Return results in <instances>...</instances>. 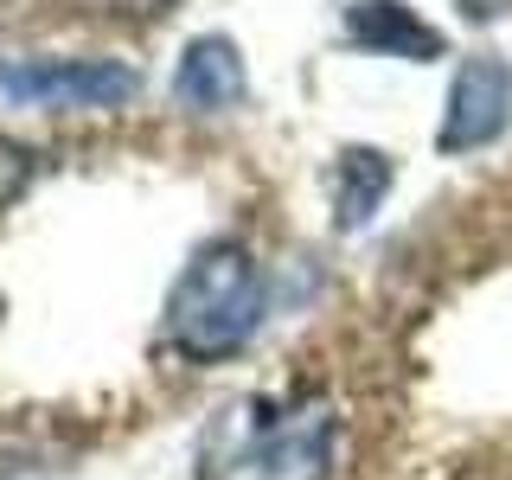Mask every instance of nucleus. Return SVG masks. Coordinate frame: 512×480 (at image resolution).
<instances>
[{
  "label": "nucleus",
  "instance_id": "1",
  "mask_svg": "<svg viewBox=\"0 0 512 480\" xmlns=\"http://www.w3.org/2000/svg\"><path fill=\"white\" fill-rule=\"evenodd\" d=\"M263 263L244 244H205L180 269V282L167 288V346L186 365H218L237 359L250 346V333L263 327Z\"/></svg>",
  "mask_w": 512,
  "mask_h": 480
},
{
  "label": "nucleus",
  "instance_id": "2",
  "mask_svg": "<svg viewBox=\"0 0 512 480\" xmlns=\"http://www.w3.org/2000/svg\"><path fill=\"white\" fill-rule=\"evenodd\" d=\"M340 423L320 397H256L212 436L205 480H327Z\"/></svg>",
  "mask_w": 512,
  "mask_h": 480
},
{
  "label": "nucleus",
  "instance_id": "3",
  "mask_svg": "<svg viewBox=\"0 0 512 480\" xmlns=\"http://www.w3.org/2000/svg\"><path fill=\"white\" fill-rule=\"evenodd\" d=\"M141 77L116 58H20L0 64V96L26 109H109L128 103Z\"/></svg>",
  "mask_w": 512,
  "mask_h": 480
},
{
  "label": "nucleus",
  "instance_id": "4",
  "mask_svg": "<svg viewBox=\"0 0 512 480\" xmlns=\"http://www.w3.org/2000/svg\"><path fill=\"white\" fill-rule=\"evenodd\" d=\"M512 122V64L493 58V52H474L461 58L455 84H448V109H442V128H436V148L442 154H474V148H493Z\"/></svg>",
  "mask_w": 512,
  "mask_h": 480
},
{
  "label": "nucleus",
  "instance_id": "5",
  "mask_svg": "<svg viewBox=\"0 0 512 480\" xmlns=\"http://www.w3.org/2000/svg\"><path fill=\"white\" fill-rule=\"evenodd\" d=\"M250 77H244V52H237L224 32H205L180 52V71H173V103L192 109V116H218V109L244 103Z\"/></svg>",
  "mask_w": 512,
  "mask_h": 480
},
{
  "label": "nucleus",
  "instance_id": "6",
  "mask_svg": "<svg viewBox=\"0 0 512 480\" xmlns=\"http://www.w3.org/2000/svg\"><path fill=\"white\" fill-rule=\"evenodd\" d=\"M346 32L378 58H410V64L442 58V32L429 26L423 13H410L404 0H352Z\"/></svg>",
  "mask_w": 512,
  "mask_h": 480
},
{
  "label": "nucleus",
  "instance_id": "7",
  "mask_svg": "<svg viewBox=\"0 0 512 480\" xmlns=\"http://www.w3.org/2000/svg\"><path fill=\"white\" fill-rule=\"evenodd\" d=\"M384 192H391V154L346 148L333 160V212H340V231H359V224L378 212Z\"/></svg>",
  "mask_w": 512,
  "mask_h": 480
},
{
  "label": "nucleus",
  "instance_id": "8",
  "mask_svg": "<svg viewBox=\"0 0 512 480\" xmlns=\"http://www.w3.org/2000/svg\"><path fill=\"white\" fill-rule=\"evenodd\" d=\"M32 173H39V160H32V148H20V141L0 135V212H7L13 199L32 186Z\"/></svg>",
  "mask_w": 512,
  "mask_h": 480
},
{
  "label": "nucleus",
  "instance_id": "9",
  "mask_svg": "<svg viewBox=\"0 0 512 480\" xmlns=\"http://www.w3.org/2000/svg\"><path fill=\"white\" fill-rule=\"evenodd\" d=\"M116 7H122V13H160L167 0H116Z\"/></svg>",
  "mask_w": 512,
  "mask_h": 480
}]
</instances>
